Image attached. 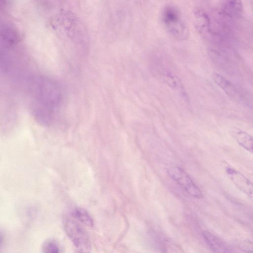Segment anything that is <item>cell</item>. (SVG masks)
I'll return each mask as SVG.
<instances>
[{
	"instance_id": "6da1fadb",
	"label": "cell",
	"mask_w": 253,
	"mask_h": 253,
	"mask_svg": "<svg viewBox=\"0 0 253 253\" xmlns=\"http://www.w3.org/2000/svg\"><path fill=\"white\" fill-rule=\"evenodd\" d=\"M24 90L29 100L31 112L35 120L43 125H50L61 107L63 93L55 80L38 74H21Z\"/></svg>"
},
{
	"instance_id": "7a4b0ae2",
	"label": "cell",
	"mask_w": 253,
	"mask_h": 253,
	"mask_svg": "<svg viewBox=\"0 0 253 253\" xmlns=\"http://www.w3.org/2000/svg\"><path fill=\"white\" fill-rule=\"evenodd\" d=\"M162 17L166 28L173 37L179 40L188 39V29L177 8L172 5L167 6L162 11Z\"/></svg>"
},
{
	"instance_id": "3957f363",
	"label": "cell",
	"mask_w": 253,
	"mask_h": 253,
	"mask_svg": "<svg viewBox=\"0 0 253 253\" xmlns=\"http://www.w3.org/2000/svg\"><path fill=\"white\" fill-rule=\"evenodd\" d=\"M65 232L77 249L81 252H88L91 243L86 230L77 221L72 219L64 221Z\"/></svg>"
},
{
	"instance_id": "277c9868",
	"label": "cell",
	"mask_w": 253,
	"mask_h": 253,
	"mask_svg": "<svg viewBox=\"0 0 253 253\" xmlns=\"http://www.w3.org/2000/svg\"><path fill=\"white\" fill-rule=\"evenodd\" d=\"M168 173L190 195L198 199L203 198L200 189L183 169L178 167H173L168 170Z\"/></svg>"
},
{
	"instance_id": "5b68a950",
	"label": "cell",
	"mask_w": 253,
	"mask_h": 253,
	"mask_svg": "<svg viewBox=\"0 0 253 253\" xmlns=\"http://www.w3.org/2000/svg\"><path fill=\"white\" fill-rule=\"evenodd\" d=\"M226 175L241 192L253 198V183L242 173L227 165L224 166Z\"/></svg>"
},
{
	"instance_id": "8992f818",
	"label": "cell",
	"mask_w": 253,
	"mask_h": 253,
	"mask_svg": "<svg viewBox=\"0 0 253 253\" xmlns=\"http://www.w3.org/2000/svg\"><path fill=\"white\" fill-rule=\"evenodd\" d=\"M220 5L222 12L230 17L239 18L243 13L242 0H220Z\"/></svg>"
},
{
	"instance_id": "52a82bcc",
	"label": "cell",
	"mask_w": 253,
	"mask_h": 253,
	"mask_svg": "<svg viewBox=\"0 0 253 253\" xmlns=\"http://www.w3.org/2000/svg\"><path fill=\"white\" fill-rule=\"evenodd\" d=\"M203 236L207 244L213 252L224 253L231 252L227 245L211 232L205 230L203 232Z\"/></svg>"
},
{
	"instance_id": "ba28073f",
	"label": "cell",
	"mask_w": 253,
	"mask_h": 253,
	"mask_svg": "<svg viewBox=\"0 0 253 253\" xmlns=\"http://www.w3.org/2000/svg\"><path fill=\"white\" fill-rule=\"evenodd\" d=\"M232 136L239 145L253 154V136L239 128H234Z\"/></svg>"
},
{
	"instance_id": "9c48e42d",
	"label": "cell",
	"mask_w": 253,
	"mask_h": 253,
	"mask_svg": "<svg viewBox=\"0 0 253 253\" xmlns=\"http://www.w3.org/2000/svg\"><path fill=\"white\" fill-rule=\"evenodd\" d=\"M212 77L214 83L229 96L235 97L237 95L235 87L225 77L216 73H213Z\"/></svg>"
},
{
	"instance_id": "30bf717a",
	"label": "cell",
	"mask_w": 253,
	"mask_h": 253,
	"mask_svg": "<svg viewBox=\"0 0 253 253\" xmlns=\"http://www.w3.org/2000/svg\"><path fill=\"white\" fill-rule=\"evenodd\" d=\"M72 214L74 218L84 225L89 227L93 226V220L90 214L85 210L81 208H76L73 210Z\"/></svg>"
},
{
	"instance_id": "8fae6325",
	"label": "cell",
	"mask_w": 253,
	"mask_h": 253,
	"mask_svg": "<svg viewBox=\"0 0 253 253\" xmlns=\"http://www.w3.org/2000/svg\"><path fill=\"white\" fill-rule=\"evenodd\" d=\"M58 242L53 239H49L44 242L42 247L43 253H60L61 252Z\"/></svg>"
},
{
	"instance_id": "7c38bea8",
	"label": "cell",
	"mask_w": 253,
	"mask_h": 253,
	"mask_svg": "<svg viewBox=\"0 0 253 253\" xmlns=\"http://www.w3.org/2000/svg\"><path fill=\"white\" fill-rule=\"evenodd\" d=\"M239 247L244 252L253 253V241H252L244 240L239 244Z\"/></svg>"
}]
</instances>
